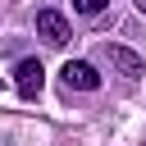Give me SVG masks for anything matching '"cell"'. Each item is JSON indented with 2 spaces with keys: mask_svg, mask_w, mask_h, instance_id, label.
Returning a JSON list of instances; mask_svg holds the SVG:
<instances>
[{
  "mask_svg": "<svg viewBox=\"0 0 146 146\" xmlns=\"http://www.w3.org/2000/svg\"><path fill=\"white\" fill-rule=\"evenodd\" d=\"M36 36H46L50 46H68L73 27H68V18L59 9H36Z\"/></svg>",
  "mask_w": 146,
  "mask_h": 146,
  "instance_id": "obj_1",
  "label": "cell"
},
{
  "mask_svg": "<svg viewBox=\"0 0 146 146\" xmlns=\"http://www.w3.org/2000/svg\"><path fill=\"white\" fill-rule=\"evenodd\" d=\"M41 82H46V68H41V59H23V64L14 68V87H18V96H23V100H36Z\"/></svg>",
  "mask_w": 146,
  "mask_h": 146,
  "instance_id": "obj_2",
  "label": "cell"
},
{
  "mask_svg": "<svg viewBox=\"0 0 146 146\" xmlns=\"http://www.w3.org/2000/svg\"><path fill=\"white\" fill-rule=\"evenodd\" d=\"M59 73H64V87H73V91H96V87H100V73H96L87 59H68Z\"/></svg>",
  "mask_w": 146,
  "mask_h": 146,
  "instance_id": "obj_3",
  "label": "cell"
},
{
  "mask_svg": "<svg viewBox=\"0 0 146 146\" xmlns=\"http://www.w3.org/2000/svg\"><path fill=\"white\" fill-rule=\"evenodd\" d=\"M105 59H110V68L114 73H123V78H141V55L137 50H128V46H105Z\"/></svg>",
  "mask_w": 146,
  "mask_h": 146,
  "instance_id": "obj_4",
  "label": "cell"
},
{
  "mask_svg": "<svg viewBox=\"0 0 146 146\" xmlns=\"http://www.w3.org/2000/svg\"><path fill=\"white\" fill-rule=\"evenodd\" d=\"M105 5H110V0H73V14H87V18H96V14H105Z\"/></svg>",
  "mask_w": 146,
  "mask_h": 146,
  "instance_id": "obj_5",
  "label": "cell"
},
{
  "mask_svg": "<svg viewBox=\"0 0 146 146\" xmlns=\"http://www.w3.org/2000/svg\"><path fill=\"white\" fill-rule=\"evenodd\" d=\"M137 9H141V14H146V0H137Z\"/></svg>",
  "mask_w": 146,
  "mask_h": 146,
  "instance_id": "obj_6",
  "label": "cell"
}]
</instances>
